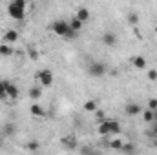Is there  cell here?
<instances>
[{
    "instance_id": "obj_1",
    "label": "cell",
    "mask_w": 157,
    "mask_h": 155,
    "mask_svg": "<svg viewBox=\"0 0 157 155\" xmlns=\"http://www.w3.org/2000/svg\"><path fill=\"white\" fill-rule=\"evenodd\" d=\"M119 131H121V126H119L117 120H113V119H104V120H101V124H99V133H101L102 137L117 135Z\"/></svg>"
},
{
    "instance_id": "obj_2",
    "label": "cell",
    "mask_w": 157,
    "mask_h": 155,
    "mask_svg": "<svg viewBox=\"0 0 157 155\" xmlns=\"http://www.w3.org/2000/svg\"><path fill=\"white\" fill-rule=\"evenodd\" d=\"M51 31L55 33V35H59V37H66L68 35V31H70V22H64V20H55L53 24H51Z\"/></svg>"
},
{
    "instance_id": "obj_3",
    "label": "cell",
    "mask_w": 157,
    "mask_h": 155,
    "mask_svg": "<svg viewBox=\"0 0 157 155\" xmlns=\"http://www.w3.org/2000/svg\"><path fill=\"white\" fill-rule=\"evenodd\" d=\"M7 13H9V17H11V18H15V20H24L26 7H20V6H17V4H13V2H9V6H7Z\"/></svg>"
},
{
    "instance_id": "obj_4",
    "label": "cell",
    "mask_w": 157,
    "mask_h": 155,
    "mask_svg": "<svg viewBox=\"0 0 157 155\" xmlns=\"http://www.w3.org/2000/svg\"><path fill=\"white\" fill-rule=\"evenodd\" d=\"M35 77H37V80L40 82L42 88H49V86L53 84V73H51L49 70H40Z\"/></svg>"
},
{
    "instance_id": "obj_5",
    "label": "cell",
    "mask_w": 157,
    "mask_h": 155,
    "mask_svg": "<svg viewBox=\"0 0 157 155\" xmlns=\"http://www.w3.org/2000/svg\"><path fill=\"white\" fill-rule=\"evenodd\" d=\"M88 73H90L91 77H102V75L106 73V66H104L102 62H91V64L88 66Z\"/></svg>"
},
{
    "instance_id": "obj_6",
    "label": "cell",
    "mask_w": 157,
    "mask_h": 155,
    "mask_svg": "<svg viewBox=\"0 0 157 155\" xmlns=\"http://www.w3.org/2000/svg\"><path fill=\"white\" fill-rule=\"evenodd\" d=\"M141 112H143V106L137 104V102H130V104L124 106V113L128 117H137V115H141Z\"/></svg>"
},
{
    "instance_id": "obj_7",
    "label": "cell",
    "mask_w": 157,
    "mask_h": 155,
    "mask_svg": "<svg viewBox=\"0 0 157 155\" xmlns=\"http://www.w3.org/2000/svg\"><path fill=\"white\" fill-rule=\"evenodd\" d=\"M6 97H7V99H18V89H17V86L11 84V82H7V80H6Z\"/></svg>"
},
{
    "instance_id": "obj_8",
    "label": "cell",
    "mask_w": 157,
    "mask_h": 155,
    "mask_svg": "<svg viewBox=\"0 0 157 155\" xmlns=\"http://www.w3.org/2000/svg\"><path fill=\"white\" fill-rule=\"evenodd\" d=\"M17 40H18V31H17V29H7V31L4 33V42L13 44V42H17Z\"/></svg>"
},
{
    "instance_id": "obj_9",
    "label": "cell",
    "mask_w": 157,
    "mask_h": 155,
    "mask_svg": "<svg viewBox=\"0 0 157 155\" xmlns=\"http://www.w3.org/2000/svg\"><path fill=\"white\" fill-rule=\"evenodd\" d=\"M132 66H133L135 70H146V59L137 55V57L132 59Z\"/></svg>"
},
{
    "instance_id": "obj_10",
    "label": "cell",
    "mask_w": 157,
    "mask_h": 155,
    "mask_svg": "<svg viewBox=\"0 0 157 155\" xmlns=\"http://www.w3.org/2000/svg\"><path fill=\"white\" fill-rule=\"evenodd\" d=\"M141 115H143V120H144V122H148V124H150V122H154V120H155V110H150V108H146V110H144V108H143Z\"/></svg>"
},
{
    "instance_id": "obj_11",
    "label": "cell",
    "mask_w": 157,
    "mask_h": 155,
    "mask_svg": "<svg viewBox=\"0 0 157 155\" xmlns=\"http://www.w3.org/2000/svg\"><path fill=\"white\" fill-rule=\"evenodd\" d=\"M28 95H29V99L37 100V99H40V97H42V88H40V86H33V88H29Z\"/></svg>"
},
{
    "instance_id": "obj_12",
    "label": "cell",
    "mask_w": 157,
    "mask_h": 155,
    "mask_svg": "<svg viewBox=\"0 0 157 155\" xmlns=\"http://www.w3.org/2000/svg\"><path fill=\"white\" fill-rule=\"evenodd\" d=\"M102 42H104L106 46H110V47H112V46H115V44H117V37H115L113 33H104V35H102Z\"/></svg>"
},
{
    "instance_id": "obj_13",
    "label": "cell",
    "mask_w": 157,
    "mask_h": 155,
    "mask_svg": "<svg viewBox=\"0 0 157 155\" xmlns=\"http://www.w3.org/2000/svg\"><path fill=\"white\" fill-rule=\"evenodd\" d=\"M77 17L78 20H82V22H86L88 18H90V11H88V7H78L77 9Z\"/></svg>"
},
{
    "instance_id": "obj_14",
    "label": "cell",
    "mask_w": 157,
    "mask_h": 155,
    "mask_svg": "<svg viewBox=\"0 0 157 155\" xmlns=\"http://www.w3.org/2000/svg\"><path fill=\"white\" fill-rule=\"evenodd\" d=\"M62 144H64L68 150H73V148L77 146V142H75V137H73V135H68V137H64V139H62Z\"/></svg>"
},
{
    "instance_id": "obj_15",
    "label": "cell",
    "mask_w": 157,
    "mask_h": 155,
    "mask_svg": "<svg viewBox=\"0 0 157 155\" xmlns=\"http://www.w3.org/2000/svg\"><path fill=\"white\" fill-rule=\"evenodd\" d=\"M29 112H31V115H33V117H44V115H46L44 108H42V106H39V104H33V106L29 108Z\"/></svg>"
},
{
    "instance_id": "obj_16",
    "label": "cell",
    "mask_w": 157,
    "mask_h": 155,
    "mask_svg": "<svg viewBox=\"0 0 157 155\" xmlns=\"http://www.w3.org/2000/svg\"><path fill=\"white\" fill-rule=\"evenodd\" d=\"M99 108H97V100H86L84 102V112H90V113H93V112H97Z\"/></svg>"
},
{
    "instance_id": "obj_17",
    "label": "cell",
    "mask_w": 157,
    "mask_h": 155,
    "mask_svg": "<svg viewBox=\"0 0 157 155\" xmlns=\"http://www.w3.org/2000/svg\"><path fill=\"white\" fill-rule=\"evenodd\" d=\"M11 53H13V49H11V46H9L7 42L0 44V57H9Z\"/></svg>"
},
{
    "instance_id": "obj_18",
    "label": "cell",
    "mask_w": 157,
    "mask_h": 155,
    "mask_svg": "<svg viewBox=\"0 0 157 155\" xmlns=\"http://www.w3.org/2000/svg\"><path fill=\"white\" fill-rule=\"evenodd\" d=\"M82 24H84V22H82V20H78L77 17H73V18L70 20V28H71V29H75V31H80Z\"/></svg>"
},
{
    "instance_id": "obj_19",
    "label": "cell",
    "mask_w": 157,
    "mask_h": 155,
    "mask_svg": "<svg viewBox=\"0 0 157 155\" xmlns=\"http://www.w3.org/2000/svg\"><path fill=\"white\" fill-rule=\"evenodd\" d=\"M122 144H124L122 139H113V141H110V148H112V150H121Z\"/></svg>"
},
{
    "instance_id": "obj_20",
    "label": "cell",
    "mask_w": 157,
    "mask_h": 155,
    "mask_svg": "<svg viewBox=\"0 0 157 155\" xmlns=\"http://www.w3.org/2000/svg\"><path fill=\"white\" fill-rule=\"evenodd\" d=\"M139 22V15L135 13V11H132V13H128V24H132V26H135Z\"/></svg>"
},
{
    "instance_id": "obj_21",
    "label": "cell",
    "mask_w": 157,
    "mask_h": 155,
    "mask_svg": "<svg viewBox=\"0 0 157 155\" xmlns=\"http://www.w3.org/2000/svg\"><path fill=\"white\" fill-rule=\"evenodd\" d=\"M119 152H122V153H133V152H135V148H133L132 144H128V142H124V144H122V148H121Z\"/></svg>"
},
{
    "instance_id": "obj_22",
    "label": "cell",
    "mask_w": 157,
    "mask_h": 155,
    "mask_svg": "<svg viewBox=\"0 0 157 155\" xmlns=\"http://www.w3.org/2000/svg\"><path fill=\"white\" fill-rule=\"evenodd\" d=\"M13 133H15V126H13V124H6V126H4V135L9 137V135H13Z\"/></svg>"
},
{
    "instance_id": "obj_23",
    "label": "cell",
    "mask_w": 157,
    "mask_h": 155,
    "mask_svg": "<svg viewBox=\"0 0 157 155\" xmlns=\"http://www.w3.org/2000/svg\"><path fill=\"white\" fill-rule=\"evenodd\" d=\"M0 99H6V80H0Z\"/></svg>"
},
{
    "instance_id": "obj_24",
    "label": "cell",
    "mask_w": 157,
    "mask_h": 155,
    "mask_svg": "<svg viewBox=\"0 0 157 155\" xmlns=\"http://www.w3.org/2000/svg\"><path fill=\"white\" fill-rule=\"evenodd\" d=\"M148 108L150 110H157V99H150L148 100Z\"/></svg>"
},
{
    "instance_id": "obj_25",
    "label": "cell",
    "mask_w": 157,
    "mask_h": 155,
    "mask_svg": "<svg viewBox=\"0 0 157 155\" xmlns=\"http://www.w3.org/2000/svg\"><path fill=\"white\" fill-rule=\"evenodd\" d=\"M148 78H150V80H157V71L155 70H150V71H148Z\"/></svg>"
},
{
    "instance_id": "obj_26",
    "label": "cell",
    "mask_w": 157,
    "mask_h": 155,
    "mask_svg": "<svg viewBox=\"0 0 157 155\" xmlns=\"http://www.w3.org/2000/svg\"><path fill=\"white\" fill-rule=\"evenodd\" d=\"M13 4H17V6H20V7H26V0H11Z\"/></svg>"
},
{
    "instance_id": "obj_27",
    "label": "cell",
    "mask_w": 157,
    "mask_h": 155,
    "mask_svg": "<svg viewBox=\"0 0 157 155\" xmlns=\"http://www.w3.org/2000/svg\"><path fill=\"white\" fill-rule=\"evenodd\" d=\"M95 117H97L99 120H104V113H102L101 110H97V112H95Z\"/></svg>"
},
{
    "instance_id": "obj_28",
    "label": "cell",
    "mask_w": 157,
    "mask_h": 155,
    "mask_svg": "<svg viewBox=\"0 0 157 155\" xmlns=\"http://www.w3.org/2000/svg\"><path fill=\"white\" fill-rule=\"evenodd\" d=\"M37 148H39V144H37V142H31V144H29V150H37Z\"/></svg>"
},
{
    "instance_id": "obj_29",
    "label": "cell",
    "mask_w": 157,
    "mask_h": 155,
    "mask_svg": "<svg viewBox=\"0 0 157 155\" xmlns=\"http://www.w3.org/2000/svg\"><path fill=\"white\" fill-rule=\"evenodd\" d=\"M154 135H157V120L154 122Z\"/></svg>"
},
{
    "instance_id": "obj_30",
    "label": "cell",
    "mask_w": 157,
    "mask_h": 155,
    "mask_svg": "<svg viewBox=\"0 0 157 155\" xmlns=\"http://www.w3.org/2000/svg\"><path fill=\"white\" fill-rule=\"evenodd\" d=\"M2 141H4V137H2V135H0V146H2Z\"/></svg>"
}]
</instances>
